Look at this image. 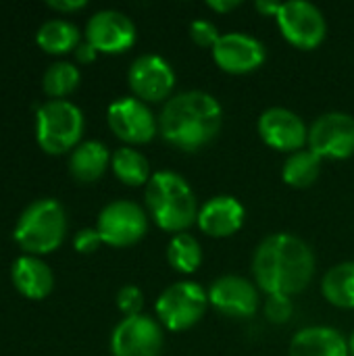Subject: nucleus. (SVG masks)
I'll return each instance as SVG.
<instances>
[{
    "mask_svg": "<svg viewBox=\"0 0 354 356\" xmlns=\"http://www.w3.org/2000/svg\"><path fill=\"white\" fill-rule=\"evenodd\" d=\"M315 275L311 246L294 234L267 236L252 254V277L267 296H296Z\"/></svg>",
    "mask_w": 354,
    "mask_h": 356,
    "instance_id": "f257e3e1",
    "label": "nucleus"
},
{
    "mask_svg": "<svg viewBox=\"0 0 354 356\" xmlns=\"http://www.w3.org/2000/svg\"><path fill=\"white\" fill-rule=\"evenodd\" d=\"M223 108L219 100L202 90L171 96L159 115V134L167 144L184 152L209 146L221 131Z\"/></svg>",
    "mask_w": 354,
    "mask_h": 356,
    "instance_id": "f03ea898",
    "label": "nucleus"
},
{
    "mask_svg": "<svg viewBox=\"0 0 354 356\" xmlns=\"http://www.w3.org/2000/svg\"><path fill=\"white\" fill-rule=\"evenodd\" d=\"M146 207L154 223L171 234H184L198 219L196 194L182 177L173 171H156L144 190Z\"/></svg>",
    "mask_w": 354,
    "mask_h": 356,
    "instance_id": "7ed1b4c3",
    "label": "nucleus"
},
{
    "mask_svg": "<svg viewBox=\"0 0 354 356\" xmlns=\"http://www.w3.org/2000/svg\"><path fill=\"white\" fill-rule=\"evenodd\" d=\"M67 234V217L54 198L33 200L15 225V242L31 257L48 254L61 246Z\"/></svg>",
    "mask_w": 354,
    "mask_h": 356,
    "instance_id": "20e7f679",
    "label": "nucleus"
},
{
    "mask_svg": "<svg viewBox=\"0 0 354 356\" xmlns=\"http://www.w3.org/2000/svg\"><path fill=\"white\" fill-rule=\"evenodd\" d=\"M83 134V113L69 100H50L40 106L35 138L44 152L63 154L75 150Z\"/></svg>",
    "mask_w": 354,
    "mask_h": 356,
    "instance_id": "39448f33",
    "label": "nucleus"
},
{
    "mask_svg": "<svg viewBox=\"0 0 354 356\" xmlns=\"http://www.w3.org/2000/svg\"><path fill=\"white\" fill-rule=\"evenodd\" d=\"M209 309V294L196 282H175L156 298V317L169 332L194 327Z\"/></svg>",
    "mask_w": 354,
    "mask_h": 356,
    "instance_id": "423d86ee",
    "label": "nucleus"
},
{
    "mask_svg": "<svg viewBox=\"0 0 354 356\" xmlns=\"http://www.w3.org/2000/svg\"><path fill=\"white\" fill-rule=\"evenodd\" d=\"M96 232L102 244L113 248H127L146 236L148 215L140 204L131 200H113L100 211Z\"/></svg>",
    "mask_w": 354,
    "mask_h": 356,
    "instance_id": "0eeeda50",
    "label": "nucleus"
},
{
    "mask_svg": "<svg viewBox=\"0 0 354 356\" xmlns=\"http://www.w3.org/2000/svg\"><path fill=\"white\" fill-rule=\"evenodd\" d=\"M275 19L284 40H288L292 46L300 50H313L325 40L328 23L323 13L313 2L307 0L282 2Z\"/></svg>",
    "mask_w": 354,
    "mask_h": 356,
    "instance_id": "6e6552de",
    "label": "nucleus"
},
{
    "mask_svg": "<svg viewBox=\"0 0 354 356\" xmlns=\"http://www.w3.org/2000/svg\"><path fill=\"white\" fill-rule=\"evenodd\" d=\"M307 146L319 159H351L354 154V117L340 111L317 117L309 127Z\"/></svg>",
    "mask_w": 354,
    "mask_h": 356,
    "instance_id": "1a4fd4ad",
    "label": "nucleus"
},
{
    "mask_svg": "<svg viewBox=\"0 0 354 356\" xmlns=\"http://www.w3.org/2000/svg\"><path fill=\"white\" fill-rule=\"evenodd\" d=\"M163 346V325L144 313L123 317L111 336L113 356H161Z\"/></svg>",
    "mask_w": 354,
    "mask_h": 356,
    "instance_id": "9d476101",
    "label": "nucleus"
},
{
    "mask_svg": "<svg viewBox=\"0 0 354 356\" xmlns=\"http://www.w3.org/2000/svg\"><path fill=\"white\" fill-rule=\"evenodd\" d=\"M106 121L119 140L136 146L152 142L159 131V119L152 115L150 106L136 96L115 100L106 111Z\"/></svg>",
    "mask_w": 354,
    "mask_h": 356,
    "instance_id": "9b49d317",
    "label": "nucleus"
},
{
    "mask_svg": "<svg viewBox=\"0 0 354 356\" xmlns=\"http://www.w3.org/2000/svg\"><path fill=\"white\" fill-rule=\"evenodd\" d=\"M129 88L134 96L142 102H163L175 88V71L173 67L159 54H142L138 56L127 73Z\"/></svg>",
    "mask_w": 354,
    "mask_h": 356,
    "instance_id": "f8f14e48",
    "label": "nucleus"
},
{
    "mask_svg": "<svg viewBox=\"0 0 354 356\" xmlns=\"http://www.w3.org/2000/svg\"><path fill=\"white\" fill-rule=\"evenodd\" d=\"M138 31L134 21L113 8H104L94 13L86 25V42H90L98 52L104 54H121L136 44Z\"/></svg>",
    "mask_w": 354,
    "mask_h": 356,
    "instance_id": "ddd939ff",
    "label": "nucleus"
},
{
    "mask_svg": "<svg viewBox=\"0 0 354 356\" xmlns=\"http://www.w3.org/2000/svg\"><path fill=\"white\" fill-rule=\"evenodd\" d=\"M215 65L230 73V75H246L257 71L265 58L267 50L261 40L244 33V31H230L221 33L219 42L211 50Z\"/></svg>",
    "mask_w": 354,
    "mask_h": 356,
    "instance_id": "4468645a",
    "label": "nucleus"
},
{
    "mask_svg": "<svg viewBox=\"0 0 354 356\" xmlns=\"http://www.w3.org/2000/svg\"><path fill=\"white\" fill-rule=\"evenodd\" d=\"M261 140L280 152H298L309 142V127L305 121L290 108L284 106H271L261 113L257 123Z\"/></svg>",
    "mask_w": 354,
    "mask_h": 356,
    "instance_id": "2eb2a0df",
    "label": "nucleus"
},
{
    "mask_svg": "<svg viewBox=\"0 0 354 356\" xmlns=\"http://www.w3.org/2000/svg\"><path fill=\"white\" fill-rule=\"evenodd\" d=\"M209 305L232 319H246L259 309V288L242 275H221L207 290Z\"/></svg>",
    "mask_w": 354,
    "mask_h": 356,
    "instance_id": "dca6fc26",
    "label": "nucleus"
},
{
    "mask_svg": "<svg viewBox=\"0 0 354 356\" xmlns=\"http://www.w3.org/2000/svg\"><path fill=\"white\" fill-rule=\"evenodd\" d=\"M244 217L246 211L236 196L219 194L209 198L200 207L196 225L209 238H230L240 232V227L244 225Z\"/></svg>",
    "mask_w": 354,
    "mask_h": 356,
    "instance_id": "f3484780",
    "label": "nucleus"
},
{
    "mask_svg": "<svg viewBox=\"0 0 354 356\" xmlns=\"http://www.w3.org/2000/svg\"><path fill=\"white\" fill-rule=\"evenodd\" d=\"M290 356H351L348 340L342 332L328 325H311L294 334L290 340Z\"/></svg>",
    "mask_w": 354,
    "mask_h": 356,
    "instance_id": "a211bd4d",
    "label": "nucleus"
},
{
    "mask_svg": "<svg viewBox=\"0 0 354 356\" xmlns=\"http://www.w3.org/2000/svg\"><path fill=\"white\" fill-rule=\"evenodd\" d=\"M10 277H13L15 288L25 298H31V300L46 298L54 286V275H52L50 267L31 254H23L13 263Z\"/></svg>",
    "mask_w": 354,
    "mask_h": 356,
    "instance_id": "6ab92c4d",
    "label": "nucleus"
},
{
    "mask_svg": "<svg viewBox=\"0 0 354 356\" xmlns=\"http://www.w3.org/2000/svg\"><path fill=\"white\" fill-rule=\"evenodd\" d=\"M108 163H111L108 148L98 140H88V142H81L71 152L69 171H71L73 179H77L81 184H92L104 175Z\"/></svg>",
    "mask_w": 354,
    "mask_h": 356,
    "instance_id": "aec40b11",
    "label": "nucleus"
},
{
    "mask_svg": "<svg viewBox=\"0 0 354 356\" xmlns=\"http://www.w3.org/2000/svg\"><path fill=\"white\" fill-rule=\"evenodd\" d=\"M321 294L338 309H354V261L328 269L321 280Z\"/></svg>",
    "mask_w": 354,
    "mask_h": 356,
    "instance_id": "412c9836",
    "label": "nucleus"
},
{
    "mask_svg": "<svg viewBox=\"0 0 354 356\" xmlns=\"http://www.w3.org/2000/svg\"><path fill=\"white\" fill-rule=\"evenodd\" d=\"M111 169L115 177L125 186H146L152 177L148 159L131 146H123L113 152Z\"/></svg>",
    "mask_w": 354,
    "mask_h": 356,
    "instance_id": "4be33fe9",
    "label": "nucleus"
},
{
    "mask_svg": "<svg viewBox=\"0 0 354 356\" xmlns=\"http://www.w3.org/2000/svg\"><path fill=\"white\" fill-rule=\"evenodd\" d=\"M35 42L50 54H65L79 46V29L67 19H50L38 29Z\"/></svg>",
    "mask_w": 354,
    "mask_h": 356,
    "instance_id": "5701e85b",
    "label": "nucleus"
},
{
    "mask_svg": "<svg viewBox=\"0 0 354 356\" xmlns=\"http://www.w3.org/2000/svg\"><path fill=\"white\" fill-rule=\"evenodd\" d=\"M321 165H323V159H319L313 150L303 148L298 152L288 154L282 167V179L290 188H298V190L309 188L317 181L321 173Z\"/></svg>",
    "mask_w": 354,
    "mask_h": 356,
    "instance_id": "b1692460",
    "label": "nucleus"
},
{
    "mask_svg": "<svg viewBox=\"0 0 354 356\" xmlns=\"http://www.w3.org/2000/svg\"><path fill=\"white\" fill-rule=\"evenodd\" d=\"M167 261L179 273H194L202 263L200 242L192 234H175L167 244Z\"/></svg>",
    "mask_w": 354,
    "mask_h": 356,
    "instance_id": "393cba45",
    "label": "nucleus"
},
{
    "mask_svg": "<svg viewBox=\"0 0 354 356\" xmlns=\"http://www.w3.org/2000/svg\"><path fill=\"white\" fill-rule=\"evenodd\" d=\"M79 79H81L79 69L67 60H61L46 69V73L42 77V88L50 98L63 100L79 86Z\"/></svg>",
    "mask_w": 354,
    "mask_h": 356,
    "instance_id": "a878e982",
    "label": "nucleus"
},
{
    "mask_svg": "<svg viewBox=\"0 0 354 356\" xmlns=\"http://www.w3.org/2000/svg\"><path fill=\"white\" fill-rule=\"evenodd\" d=\"M190 38H192V42L196 46L213 50L215 44L219 42L221 33H219V29H217V25L213 21H209V19H196L190 25Z\"/></svg>",
    "mask_w": 354,
    "mask_h": 356,
    "instance_id": "bb28decb",
    "label": "nucleus"
},
{
    "mask_svg": "<svg viewBox=\"0 0 354 356\" xmlns=\"http://www.w3.org/2000/svg\"><path fill=\"white\" fill-rule=\"evenodd\" d=\"M117 307L125 317H134V315H142L144 309V294L140 288L127 284L117 292Z\"/></svg>",
    "mask_w": 354,
    "mask_h": 356,
    "instance_id": "cd10ccee",
    "label": "nucleus"
},
{
    "mask_svg": "<svg viewBox=\"0 0 354 356\" xmlns=\"http://www.w3.org/2000/svg\"><path fill=\"white\" fill-rule=\"evenodd\" d=\"M292 315H294V305H292L290 296H267L265 317L271 323H275V325L288 323Z\"/></svg>",
    "mask_w": 354,
    "mask_h": 356,
    "instance_id": "c85d7f7f",
    "label": "nucleus"
},
{
    "mask_svg": "<svg viewBox=\"0 0 354 356\" xmlns=\"http://www.w3.org/2000/svg\"><path fill=\"white\" fill-rule=\"evenodd\" d=\"M100 244H102V240H100L98 232H96V229H92V227H86V229L77 232V236H75V240H73L75 250H77V252H81V254H90V252H94Z\"/></svg>",
    "mask_w": 354,
    "mask_h": 356,
    "instance_id": "c756f323",
    "label": "nucleus"
},
{
    "mask_svg": "<svg viewBox=\"0 0 354 356\" xmlns=\"http://www.w3.org/2000/svg\"><path fill=\"white\" fill-rule=\"evenodd\" d=\"M88 2L86 0H50L48 6L52 10H58V13H73V10H79L83 8Z\"/></svg>",
    "mask_w": 354,
    "mask_h": 356,
    "instance_id": "7c9ffc66",
    "label": "nucleus"
},
{
    "mask_svg": "<svg viewBox=\"0 0 354 356\" xmlns=\"http://www.w3.org/2000/svg\"><path fill=\"white\" fill-rule=\"evenodd\" d=\"M75 52V58L79 60V63H94L96 60V54H98V50L90 44V42H79V46L73 50Z\"/></svg>",
    "mask_w": 354,
    "mask_h": 356,
    "instance_id": "2f4dec72",
    "label": "nucleus"
},
{
    "mask_svg": "<svg viewBox=\"0 0 354 356\" xmlns=\"http://www.w3.org/2000/svg\"><path fill=\"white\" fill-rule=\"evenodd\" d=\"M240 4H242L240 0H211V2H207V6L211 10L219 13V15H225V13H230L234 8H238Z\"/></svg>",
    "mask_w": 354,
    "mask_h": 356,
    "instance_id": "473e14b6",
    "label": "nucleus"
},
{
    "mask_svg": "<svg viewBox=\"0 0 354 356\" xmlns=\"http://www.w3.org/2000/svg\"><path fill=\"white\" fill-rule=\"evenodd\" d=\"M255 6H257V10H259V13H263L265 17H269V15H273V17H275V15L280 13L282 2H267V0H259Z\"/></svg>",
    "mask_w": 354,
    "mask_h": 356,
    "instance_id": "72a5a7b5",
    "label": "nucleus"
},
{
    "mask_svg": "<svg viewBox=\"0 0 354 356\" xmlns=\"http://www.w3.org/2000/svg\"><path fill=\"white\" fill-rule=\"evenodd\" d=\"M348 350H351V356H354V332L353 336L348 338Z\"/></svg>",
    "mask_w": 354,
    "mask_h": 356,
    "instance_id": "f704fd0d",
    "label": "nucleus"
}]
</instances>
